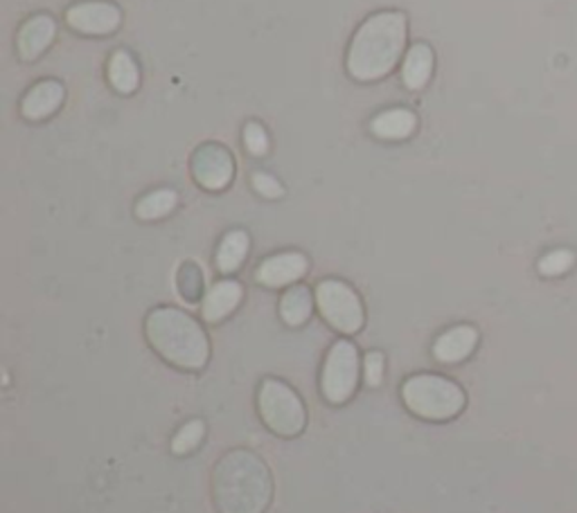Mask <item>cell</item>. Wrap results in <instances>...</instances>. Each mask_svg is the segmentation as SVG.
Here are the masks:
<instances>
[{
    "instance_id": "obj_1",
    "label": "cell",
    "mask_w": 577,
    "mask_h": 513,
    "mask_svg": "<svg viewBox=\"0 0 577 513\" xmlns=\"http://www.w3.org/2000/svg\"><path fill=\"white\" fill-rule=\"evenodd\" d=\"M217 513H266L273 502V475L266 462L248 448L222 455L211 480Z\"/></svg>"
},
{
    "instance_id": "obj_2",
    "label": "cell",
    "mask_w": 577,
    "mask_h": 513,
    "mask_svg": "<svg viewBox=\"0 0 577 513\" xmlns=\"http://www.w3.org/2000/svg\"><path fill=\"white\" fill-rule=\"evenodd\" d=\"M149 347L180 372H202L211 361V341L204 327L174 306H158L145 320Z\"/></svg>"
},
{
    "instance_id": "obj_3",
    "label": "cell",
    "mask_w": 577,
    "mask_h": 513,
    "mask_svg": "<svg viewBox=\"0 0 577 513\" xmlns=\"http://www.w3.org/2000/svg\"><path fill=\"white\" fill-rule=\"evenodd\" d=\"M407 48V17L402 12L372 14L354 34L348 70L356 81H376L391 75Z\"/></svg>"
},
{
    "instance_id": "obj_4",
    "label": "cell",
    "mask_w": 577,
    "mask_h": 513,
    "mask_svg": "<svg viewBox=\"0 0 577 513\" xmlns=\"http://www.w3.org/2000/svg\"><path fill=\"white\" fill-rule=\"evenodd\" d=\"M402 401L413 417L431 424H444L462 413L467 394L447 376L413 374L402 383Z\"/></svg>"
},
{
    "instance_id": "obj_5",
    "label": "cell",
    "mask_w": 577,
    "mask_h": 513,
    "mask_svg": "<svg viewBox=\"0 0 577 513\" xmlns=\"http://www.w3.org/2000/svg\"><path fill=\"white\" fill-rule=\"evenodd\" d=\"M257 413L262 424L282 440L301 437L307 428L305 401L292 385L275 376L260 383Z\"/></svg>"
},
{
    "instance_id": "obj_6",
    "label": "cell",
    "mask_w": 577,
    "mask_h": 513,
    "mask_svg": "<svg viewBox=\"0 0 577 513\" xmlns=\"http://www.w3.org/2000/svg\"><path fill=\"white\" fill-rule=\"evenodd\" d=\"M361 381V356L352 341H336L321 369V394L330 405H345L354 398Z\"/></svg>"
},
{
    "instance_id": "obj_7",
    "label": "cell",
    "mask_w": 577,
    "mask_h": 513,
    "mask_svg": "<svg viewBox=\"0 0 577 513\" xmlns=\"http://www.w3.org/2000/svg\"><path fill=\"white\" fill-rule=\"evenodd\" d=\"M316 306L323 320L343 336H354L365 323L363 302L359 293L341 279H323L316 286Z\"/></svg>"
},
{
    "instance_id": "obj_8",
    "label": "cell",
    "mask_w": 577,
    "mask_h": 513,
    "mask_svg": "<svg viewBox=\"0 0 577 513\" xmlns=\"http://www.w3.org/2000/svg\"><path fill=\"white\" fill-rule=\"evenodd\" d=\"M192 176L208 191H222L235 176V160L222 145H204L192 156Z\"/></svg>"
},
{
    "instance_id": "obj_9",
    "label": "cell",
    "mask_w": 577,
    "mask_h": 513,
    "mask_svg": "<svg viewBox=\"0 0 577 513\" xmlns=\"http://www.w3.org/2000/svg\"><path fill=\"white\" fill-rule=\"evenodd\" d=\"M66 23L79 34L105 37L120 28L123 12L105 0H86V3H77L66 12Z\"/></svg>"
},
{
    "instance_id": "obj_10",
    "label": "cell",
    "mask_w": 577,
    "mask_h": 513,
    "mask_svg": "<svg viewBox=\"0 0 577 513\" xmlns=\"http://www.w3.org/2000/svg\"><path fill=\"white\" fill-rule=\"evenodd\" d=\"M310 268V262L303 253H280L273 257H266L257 273L255 279L257 284L266 288H282V286H294Z\"/></svg>"
},
{
    "instance_id": "obj_11",
    "label": "cell",
    "mask_w": 577,
    "mask_h": 513,
    "mask_svg": "<svg viewBox=\"0 0 577 513\" xmlns=\"http://www.w3.org/2000/svg\"><path fill=\"white\" fill-rule=\"evenodd\" d=\"M478 329L471 325H456L440 334L433 343V358L442 365H458L467 361L478 345Z\"/></svg>"
},
{
    "instance_id": "obj_12",
    "label": "cell",
    "mask_w": 577,
    "mask_h": 513,
    "mask_svg": "<svg viewBox=\"0 0 577 513\" xmlns=\"http://www.w3.org/2000/svg\"><path fill=\"white\" fill-rule=\"evenodd\" d=\"M244 299V288L235 279L217 282L202 302V318L211 325L224 323Z\"/></svg>"
},
{
    "instance_id": "obj_13",
    "label": "cell",
    "mask_w": 577,
    "mask_h": 513,
    "mask_svg": "<svg viewBox=\"0 0 577 513\" xmlns=\"http://www.w3.org/2000/svg\"><path fill=\"white\" fill-rule=\"evenodd\" d=\"M63 95L66 92H63V86L59 81H52V79L39 81L23 97V105H21L23 118L30 120V122H39V120L50 118L61 107Z\"/></svg>"
},
{
    "instance_id": "obj_14",
    "label": "cell",
    "mask_w": 577,
    "mask_h": 513,
    "mask_svg": "<svg viewBox=\"0 0 577 513\" xmlns=\"http://www.w3.org/2000/svg\"><path fill=\"white\" fill-rule=\"evenodd\" d=\"M55 34H57V23L48 14H39V17H32L30 21H26L23 28L19 30V39H17L21 59H26V61L39 59L55 41Z\"/></svg>"
},
{
    "instance_id": "obj_15",
    "label": "cell",
    "mask_w": 577,
    "mask_h": 513,
    "mask_svg": "<svg viewBox=\"0 0 577 513\" xmlns=\"http://www.w3.org/2000/svg\"><path fill=\"white\" fill-rule=\"evenodd\" d=\"M314 302L316 297L312 295V290L303 284H294L288 286L282 297H280V304H277V312H280V318L286 327H303L310 318H312V312H314Z\"/></svg>"
},
{
    "instance_id": "obj_16",
    "label": "cell",
    "mask_w": 577,
    "mask_h": 513,
    "mask_svg": "<svg viewBox=\"0 0 577 513\" xmlns=\"http://www.w3.org/2000/svg\"><path fill=\"white\" fill-rule=\"evenodd\" d=\"M418 127L415 114L407 109H393L383 111L370 122V131L381 140H407Z\"/></svg>"
},
{
    "instance_id": "obj_17",
    "label": "cell",
    "mask_w": 577,
    "mask_h": 513,
    "mask_svg": "<svg viewBox=\"0 0 577 513\" xmlns=\"http://www.w3.org/2000/svg\"><path fill=\"white\" fill-rule=\"evenodd\" d=\"M433 72V50L427 43H415L407 59H404V68H402V79L407 83L409 90H422Z\"/></svg>"
},
{
    "instance_id": "obj_18",
    "label": "cell",
    "mask_w": 577,
    "mask_h": 513,
    "mask_svg": "<svg viewBox=\"0 0 577 513\" xmlns=\"http://www.w3.org/2000/svg\"><path fill=\"white\" fill-rule=\"evenodd\" d=\"M248 248H251V237L248 233L244 230H231L219 248H217V255H215V264H217V270L222 275H231L235 270L242 268L246 255H248Z\"/></svg>"
},
{
    "instance_id": "obj_19",
    "label": "cell",
    "mask_w": 577,
    "mask_h": 513,
    "mask_svg": "<svg viewBox=\"0 0 577 513\" xmlns=\"http://www.w3.org/2000/svg\"><path fill=\"white\" fill-rule=\"evenodd\" d=\"M178 205V194L174 189H156L147 196H143L136 203V217L140 221H158L172 215Z\"/></svg>"
},
{
    "instance_id": "obj_20",
    "label": "cell",
    "mask_w": 577,
    "mask_h": 513,
    "mask_svg": "<svg viewBox=\"0 0 577 513\" xmlns=\"http://www.w3.org/2000/svg\"><path fill=\"white\" fill-rule=\"evenodd\" d=\"M109 81L123 95L136 92V88L140 83V72H138V66H136V61H134V57L129 52L118 50L111 57V61H109Z\"/></svg>"
},
{
    "instance_id": "obj_21",
    "label": "cell",
    "mask_w": 577,
    "mask_h": 513,
    "mask_svg": "<svg viewBox=\"0 0 577 513\" xmlns=\"http://www.w3.org/2000/svg\"><path fill=\"white\" fill-rule=\"evenodd\" d=\"M204 440H206V422L189 420L174 433V437L169 442V451L176 457H187L204 444Z\"/></svg>"
},
{
    "instance_id": "obj_22",
    "label": "cell",
    "mask_w": 577,
    "mask_h": 513,
    "mask_svg": "<svg viewBox=\"0 0 577 513\" xmlns=\"http://www.w3.org/2000/svg\"><path fill=\"white\" fill-rule=\"evenodd\" d=\"M573 266H575V253L566 250V248H557V250L546 253L537 264V268L544 277H559V275L568 273Z\"/></svg>"
},
{
    "instance_id": "obj_23",
    "label": "cell",
    "mask_w": 577,
    "mask_h": 513,
    "mask_svg": "<svg viewBox=\"0 0 577 513\" xmlns=\"http://www.w3.org/2000/svg\"><path fill=\"white\" fill-rule=\"evenodd\" d=\"M387 376V356L381 352H368L363 356V381L368 387H379Z\"/></svg>"
},
{
    "instance_id": "obj_24",
    "label": "cell",
    "mask_w": 577,
    "mask_h": 513,
    "mask_svg": "<svg viewBox=\"0 0 577 513\" xmlns=\"http://www.w3.org/2000/svg\"><path fill=\"white\" fill-rule=\"evenodd\" d=\"M244 147L255 158L266 156V151H268V136H266V131L257 122H248L244 127Z\"/></svg>"
},
{
    "instance_id": "obj_25",
    "label": "cell",
    "mask_w": 577,
    "mask_h": 513,
    "mask_svg": "<svg viewBox=\"0 0 577 513\" xmlns=\"http://www.w3.org/2000/svg\"><path fill=\"white\" fill-rule=\"evenodd\" d=\"M253 187L260 196L268 198V200H275V198H282L284 196V187L280 185L277 178H273L271 174H264V171H255L253 174Z\"/></svg>"
}]
</instances>
